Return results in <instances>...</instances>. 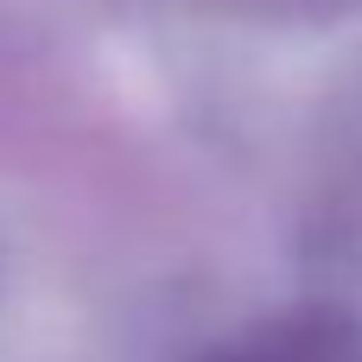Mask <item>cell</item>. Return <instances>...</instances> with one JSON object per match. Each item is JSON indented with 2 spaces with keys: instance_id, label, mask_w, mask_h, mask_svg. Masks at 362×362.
I'll return each instance as SVG.
<instances>
[{
  "instance_id": "2",
  "label": "cell",
  "mask_w": 362,
  "mask_h": 362,
  "mask_svg": "<svg viewBox=\"0 0 362 362\" xmlns=\"http://www.w3.org/2000/svg\"><path fill=\"white\" fill-rule=\"evenodd\" d=\"M274 6H337V0H274Z\"/></svg>"
},
{
  "instance_id": "1",
  "label": "cell",
  "mask_w": 362,
  "mask_h": 362,
  "mask_svg": "<svg viewBox=\"0 0 362 362\" xmlns=\"http://www.w3.org/2000/svg\"><path fill=\"white\" fill-rule=\"evenodd\" d=\"M185 362H362V325L350 305H293L204 344Z\"/></svg>"
}]
</instances>
